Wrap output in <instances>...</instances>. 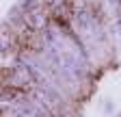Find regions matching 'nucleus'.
I'll return each instance as SVG.
<instances>
[{"label":"nucleus","mask_w":121,"mask_h":117,"mask_svg":"<svg viewBox=\"0 0 121 117\" xmlns=\"http://www.w3.org/2000/svg\"><path fill=\"white\" fill-rule=\"evenodd\" d=\"M11 43L13 48L22 52V54H30V52H37L41 48V33L39 28L33 24H20L17 28H13L11 33Z\"/></svg>","instance_id":"obj_1"}]
</instances>
